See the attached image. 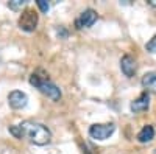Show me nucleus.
<instances>
[{
	"label": "nucleus",
	"instance_id": "nucleus-13",
	"mask_svg": "<svg viewBox=\"0 0 156 154\" xmlns=\"http://www.w3.org/2000/svg\"><path fill=\"white\" fill-rule=\"evenodd\" d=\"M36 5L39 6V9H41L42 12H47L50 9V5H48V2H45V0H36Z\"/></svg>",
	"mask_w": 156,
	"mask_h": 154
},
{
	"label": "nucleus",
	"instance_id": "nucleus-14",
	"mask_svg": "<svg viewBox=\"0 0 156 154\" xmlns=\"http://www.w3.org/2000/svg\"><path fill=\"white\" fill-rule=\"evenodd\" d=\"M58 36L59 37H67V31L64 28H58Z\"/></svg>",
	"mask_w": 156,
	"mask_h": 154
},
{
	"label": "nucleus",
	"instance_id": "nucleus-7",
	"mask_svg": "<svg viewBox=\"0 0 156 154\" xmlns=\"http://www.w3.org/2000/svg\"><path fill=\"white\" fill-rule=\"evenodd\" d=\"M148 106H150V95H148V92L145 91V92H142V94L131 103V104H129V109H131V112L137 114V112L147 111Z\"/></svg>",
	"mask_w": 156,
	"mask_h": 154
},
{
	"label": "nucleus",
	"instance_id": "nucleus-5",
	"mask_svg": "<svg viewBox=\"0 0 156 154\" xmlns=\"http://www.w3.org/2000/svg\"><path fill=\"white\" fill-rule=\"evenodd\" d=\"M97 20V12L94 9H84L80 16L75 19V28L76 30H83V28H89L92 27Z\"/></svg>",
	"mask_w": 156,
	"mask_h": 154
},
{
	"label": "nucleus",
	"instance_id": "nucleus-9",
	"mask_svg": "<svg viewBox=\"0 0 156 154\" xmlns=\"http://www.w3.org/2000/svg\"><path fill=\"white\" fill-rule=\"evenodd\" d=\"M142 86L147 92L156 94V72H148L142 76Z\"/></svg>",
	"mask_w": 156,
	"mask_h": 154
},
{
	"label": "nucleus",
	"instance_id": "nucleus-10",
	"mask_svg": "<svg viewBox=\"0 0 156 154\" xmlns=\"http://www.w3.org/2000/svg\"><path fill=\"white\" fill-rule=\"evenodd\" d=\"M153 139H154V128L151 125H145L140 129V132L137 134V140L140 143H148Z\"/></svg>",
	"mask_w": 156,
	"mask_h": 154
},
{
	"label": "nucleus",
	"instance_id": "nucleus-15",
	"mask_svg": "<svg viewBox=\"0 0 156 154\" xmlns=\"http://www.w3.org/2000/svg\"><path fill=\"white\" fill-rule=\"evenodd\" d=\"M150 5L151 6H156V0H150Z\"/></svg>",
	"mask_w": 156,
	"mask_h": 154
},
{
	"label": "nucleus",
	"instance_id": "nucleus-16",
	"mask_svg": "<svg viewBox=\"0 0 156 154\" xmlns=\"http://www.w3.org/2000/svg\"><path fill=\"white\" fill-rule=\"evenodd\" d=\"M154 154H156V151H154Z\"/></svg>",
	"mask_w": 156,
	"mask_h": 154
},
{
	"label": "nucleus",
	"instance_id": "nucleus-8",
	"mask_svg": "<svg viewBox=\"0 0 156 154\" xmlns=\"http://www.w3.org/2000/svg\"><path fill=\"white\" fill-rule=\"evenodd\" d=\"M120 69L125 73V76L131 78V76L136 73V61H134V58L129 56V55H125L120 59Z\"/></svg>",
	"mask_w": 156,
	"mask_h": 154
},
{
	"label": "nucleus",
	"instance_id": "nucleus-11",
	"mask_svg": "<svg viewBox=\"0 0 156 154\" xmlns=\"http://www.w3.org/2000/svg\"><path fill=\"white\" fill-rule=\"evenodd\" d=\"M23 5H25V0H11V2L8 3V6H9L12 11H19V9H22Z\"/></svg>",
	"mask_w": 156,
	"mask_h": 154
},
{
	"label": "nucleus",
	"instance_id": "nucleus-2",
	"mask_svg": "<svg viewBox=\"0 0 156 154\" xmlns=\"http://www.w3.org/2000/svg\"><path fill=\"white\" fill-rule=\"evenodd\" d=\"M30 84L34 86L36 89H39V92L47 95L50 100L58 101L61 98V91L56 84H53L51 81H48V78H44V76H39L37 73H33L30 76Z\"/></svg>",
	"mask_w": 156,
	"mask_h": 154
},
{
	"label": "nucleus",
	"instance_id": "nucleus-3",
	"mask_svg": "<svg viewBox=\"0 0 156 154\" xmlns=\"http://www.w3.org/2000/svg\"><path fill=\"white\" fill-rule=\"evenodd\" d=\"M115 131L114 123H97L89 128V135L95 140H106Z\"/></svg>",
	"mask_w": 156,
	"mask_h": 154
},
{
	"label": "nucleus",
	"instance_id": "nucleus-4",
	"mask_svg": "<svg viewBox=\"0 0 156 154\" xmlns=\"http://www.w3.org/2000/svg\"><path fill=\"white\" fill-rule=\"evenodd\" d=\"M36 25H37V12L31 8L22 11V14L19 17V27L20 30L27 31V33H31L36 30Z\"/></svg>",
	"mask_w": 156,
	"mask_h": 154
},
{
	"label": "nucleus",
	"instance_id": "nucleus-1",
	"mask_svg": "<svg viewBox=\"0 0 156 154\" xmlns=\"http://www.w3.org/2000/svg\"><path fill=\"white\" fill-rule=\"evenodd\" d=\"M8 131L16 139H27L37 146H44L50 143L51 140V132L48 131V128L34 121H23L20 125H12L8 128Z\"/></svg>",
	"mask_w": 156,
	"mask_h": 154
},
{
	"label": "nucleus",
	"instance_id": "nucleus-12",
	"mask_svg": "<svg viewBox=\"0 0 156 154\" xmlns=\"http://www.w3.org/2000/svg\"><path fill=\"white\" fill-rule=\"evenodd\" d=\"M145 48H147V51H150V53H156V34L147 42Z\"/></svg>",
	"mask_w": 156,
	"mask_h": 154
},
{
	"label": "nucleus",
	"instance_id": "nucleus-6",
	"mask_svg": "<svg viewBox=\"0 0 156 154\" xmlns=\"http://www.w3.org/2000/svg\"><path fill=\"white\" fill-rule=\"evenodd\" d=\"M28 103V97L27 94H23L20 91H12L9 95H8V104L12 108V109H23Z\"/></svg>",
	"mask_w": 156,
	"mask_h": 154
}]
</instances>
